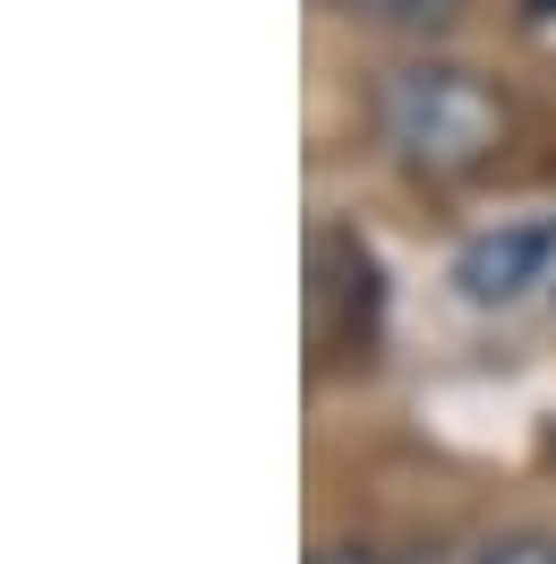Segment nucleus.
Instances as JSON below:
<instances>
[{
    "label": "nucleus",
    "instance_id": "nucleus-1",
    "mask_svg": "<svg viewBox=\"0 0 556 564\" xmlns=\"http://www.w3.org/2000/svg\"><path fill=\"white\" fill-rule=\"evenodd\" d=\"M514 111L462 61H403L377 77V138L394 145V163L419 180H462L480 172L488 154L505 145Z\"/></svg>",
    "mask_w": 556,
    "mask_h": 564
},
{
    "label": "nucleus",
    "instance_id": "nucleus-2",
    "mask_svg": "<svg viewBox=\"0 0 556 564\" xmlns=\"http://www.w3.org/2000/svg\"><path fill=\"white\" fill-rule=\"evenodd\" d=\"M539 282H556V214H514L453 248V291L471 308H514Z\"/></svg>",
    "mask_w": 556,
    "mask_h": 564
},
{
    "label": "nucleus",
    "instance_id": "nucleus-4",
    "mask_svg": "<svg viewBox=\"0 0 556 564\" xmlns=\"http://www.w3.org/2000/svg\"><path fill=\"white\" fill-rule=\"evenodd\" d=\"M462 564H556V530H539V522H505V530H488V539H480Z\"/></svg>",
    "mask_w": 556,
    "mask_h": 564
},
{
    "label": "nucleus",
    "instance_id": "nucleus-5",
    "mask_svg": "<svg viewBox=\"0 0 556 564\" xmlns=\"http://www.w3.org/2000/svg\"><path fill=\"white\" fill-rule=\"evenodd\" d=\"M325 564H385V556H360V547H351V556H325Z\"/></svg>",
    "mask_w": 556,
    "mask_h": 564
},
{
    "label": "nucleus",
    "instance_id": "nucleus-3",
    "mask_svg": "<svg viewBox=\"0 0 556 564\" xmlns=\"http://www.w3.org/2000/svg\"><path fill=\"white\" fill-rule=\"evenodd\" d=\"M317 9H334L351 26H385V35H437L462 18V0H317Z\"/></svg>",
    "mask_w": 556,
    "mask_h": 564
}]
</instances>
